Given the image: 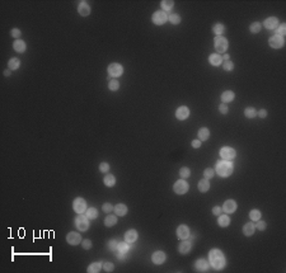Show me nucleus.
Instances as JSON below:
<instances>
[{
    "label": "nucleus",
    "mask_w": 286,
    "mask_h": 273,
    "mask_svg": "<svg viewBox=\"0 0 286 273\" xmlns=\"http://www.w3.org/2000/svg\"><path fill=\"white\" fill-rule=\"evenodd\" d=\"M244 114H246V117H248V118H253V117H256L257 112H256V109H254V108L248 107V108L244 111Z\"/></svg>",
    "instance_id": "nucleus-40"
},
{
    "label": "nucleus",
    "mask_w": 286,
    "mask_h": 273,
    "mask_svg": "<svg viewBox=\"0 0 286 273\" xmlns=\"http://www.w3.org/2000/svg\"><path fill=\"white\" fill-rule=\"evenodd\" d=\"M233 69H234V64H233L231 61H225L224 62V70L225 71H231Z\"/></svg>",
    "instance_id": "nucleus-44"
},
{
    "label": "nucleus",
    "mask_w": 286,
    "mask_h": 273,
    "mask_svg": "<svg viewBox=\"0 0 286 273\" xmlns=\"http://www.w3.org/2000/svg\"><path fill=\"white\" fill-rule=\"evenodd\" d=\"M114 253H116V255H117V258H118L120 260H123V259H125V253L120 251L118 249H116V250H114Z\"/></svg>",
    "instance_id": "nucleus-52"
},
{
    "label": "nucleus",
    "mask_w": 286,
    "mask_h": 273,
    "mask_svg": "<svg viewBox=\"0 0 286 273\" xmlns=\"http://www.w3.org/2000/svg\"><path fill=\"white\" fill-rule=\"evenodd\" d=\"M9 74H10V72H9L8 70H6V71H4V75H5V76H9Z\"/></svg>",
    "instance_id": "nucleus-58"
},
{
    "label": "nucleus",
    "mask_w": 286,
    "mask_h": 273,
    "mask_svg": "<svg viewBox=\"0 0 286 273\" xmlns=\"http://www.w3.org/2000/svg\"><path fill=\"white\" fill-rule=\"evenodd\" d=\"M178 250H179V253L181 254H187L189 253V250H191V243L187 240H183L181 244H179L178 247Z\"/></svg>",
    "instance_id": "nucleus-20"
},
{
    "label": "nucleus",
    "mask_w": 286,
    "mask_h": 273,
    "mask_svg": "<svg viewBox=\"0 0 286 273\" xmlns=\"http://www.w3.org/2000/svg\"><path fill=\"white\" fill-rule=\"evenodd\" d=\"M209 266H210V263L206 259H198L195 264V268L197 272H206L209 269Z\"/></svg>",
    "instance_id": "nucleus-17"
},
{
    "label": "nucleus",
    "mask_w": 286,
    "mask_h": 273,
    "mask_svg": "<svg viewBox=\"0 0 286 273\" xmlns=\"http://www.w3.org/2000/svg\"><path fill=\"white\" fill-rule=\"evenodd\" d=\"M99 170H101L102 173H107V172L110 170V165H108L107 163H102V164L99 165Z\"/></svg>",
    "instance_id": "nucleus-46"
},
{
    "label": "nucleus",
    "mask_w": 286,
    "mask_h": 273,
    "mask_svg": "<svg viewBox=\"0 0 286 273\" xmlns=\"http://www.w3.org/2000/svg\"><path fill=\"white\" fill-rule=\"evenodd\" d=\"M191 174V170L188 169V168H181V170H179V175H181V178H188Z\"/></svg>",
    "instance_id": "nucleus-42"
},
{
    "label": "nucleus",
    "mask_w": 286,
    "mask_h": 273,
    "mask_svg": "<svg viewBox=\"0 0 286 273\" xmlns=\"http://www.w3.org/2000/svg\"><path fill=\"white\" fill-rule=\"evenodd\" d=\"M219 111H220V113H222V114H226L229 109H228V106H226V104L222 103V104H220V106H219Z\"/></svg>",
    "instance_id": "nucleus-48"
},
{
    "label": "nucleus",
    "mask_w": 286,
    "mask_h": 273,
    "mask_svg": "<svg viewBox=\"0 0 286 273\" xmlns=\"http://www.w3.org/2000/svg\"><path fill=\"white\" fill-rule=\"evenodd\" d=\"M216 173L220 177H229L233 173V164L228 160L219 161L216 165Z\"/></svg>",
    "instance_id": "nucleus-2"
},
{
    "label": "nucleus",
    "mask_w": 286,
    "mask_h": 273,
    "mask_svg": "<svg viewBox=\"0 0 286 273\" xmlns=\"http://www.w3.org/2000/svg\"><path fill=\"white\" fill-rule=\"evenodd\" d=\"M192 146H193L195 149H198L200 146H201V141H200V140H193V141H192Z\"/></svg>",
    "instance_id": "nucleus-56"
},
{
    "label": "nucleus",
    "mask_w": 286,
    "mask_h": 273,
    "mask_svg": "<svg viewBox=\"0 0 286 273\" xmlns=\"http://www.w3.org/2000/svg\"><path fill=\"white\" fill-rule=\"evenodd\" d=\"M188 116H189V109H188L187 107H184V106L179 107V108L177 109V112H176V117H177L178 120H181V121L186 120Z\"/></svg>",
    "instance_id": "nucleus-16"
},
{
    "label": "nucleus",
    "mask_w": 286,
    "mask_h": 273,
    "mask_svg": "<svg viewBox=\"0 0 286 273\" xmlns=\"http://www.w3.org/2000/svg\"><path fill=\"white\" fill-rule=\"evenodd\" d=\"M73 207H74V211L77 214H84L87 211V202L84 201L83 198L78 197V198H75V201H74Z\"/></svg>",
    "instance_id": "nucleus-5"
},
{
    "label": "nucleus",
    "mask_w": 286,
    "mask_h": 273,
    "mask_svg": "<svg viewBox=\"0 0 286 273\" xmlns=\"http://www.w3.org/2000/svg\"><path fill=\"white\" fill-rule=\"evenodd\" d=\"M221 210H224L226 214H233V212H235V210H237V202L233 201V199H228V201H225V203H224V206H222Z\"/></svg>",
    "instance_id": "nucleus-12"
},
{
    "label": "nucleus",
    "mask_w": 286,
    "mask_h": 273,
    "mask_svg": "<svg viewBox=\"0 0 286 273\" xmlns=\"http://www.w3.org/2000/svg\"><path fill=\"white\" fill-rule=\"evenodd\" d=\"M123 72V67L120 64H111L108 66V74L111 76H120Z\"/></svg>",
    "instance_id": "nucleus-10"
},
{
    "label": "nucleus",
    "mask_w": 286,
    "mask_h": 273,
    "mask_svg": "<svg viewBox=\"0 0 286 273\" xmlns=\"http://www.w3.org/2000/svg\"><path fill=\"white\" fill-rule=\"evenodd\" d=\"M220 156L222 157V160H233L235 157V150L234 149H231V148H228V146H225V148H222L220 150Z\"/></svg>",
    "instance_id": "nucleus-8"
},
{
    "label": "nucleus",
    "mask_w": 286,
    "mask_h": 273,
    "mask_svg": "<svg viewBox=\"0 0 286 273\" xmlns=\"http://www.w3.org/2000/svg\"><path fill=\"white\" fill-rule=\"evenodd\" d=\"M75 226H77L78 230H80V231H85V230H88L89 220H88L87 215L84 216L83 214H79V216L75 217Z\"/></svg>",
    "instance_id": "nucleus-3"
},
{
    "label": "nucleus",
    "mask_w": 286,
    "mask_h": 273,
    "mask_svg": "<svg viewBox=\"0 0 286 273\" xmlns=\"http://www.w3.org/2000/svg\"><path fill=\"white\" fill-rule=\"evenodd\" d=\"M19 65H20V62H19L18 59H10L9 62H8V66H9L10 70H17L19 67Z\"/></svg>",
    "instance_id": "nucleus-32"
},
{
    "label": "nucleus",
    "mask_w": 286,
    "mask_h": 273,
    "mask_svg": "<svg viewBox=\"0 0 286 273\" xmlns=\"http://www.w3.org/2000/svg\"><path fill=\"white\" fill-rule=\"evenodd\" d=\"M254 229H256L254 224L253 222H248V224L244 225V227H243V233H244L246 236H251L254 233Z\"/></svg>",
    "instance_id": "nucleus-26"
},
{
    "label": "nucleus",
    "mask_w": 286,
    "mask_h": 273,
    "mask_svg": "<svg viewBox=\"0 0 286 273\" xmlns=\"http://www.w3.org/2000/svg\"><path fill=\"white\" fill-rule=\"evenodd\" d=\"M233 99H234V93H233L231 90H226V92H224L221 94V100H222V103H228V102H231Z\"/></svg>",
    "instance_id": "nucleus-25"
},
{
    "label": "nucleus",
    "mask_w": 286,
    "mask_h": 273,
    "mask_svg": "<svg viewBox=\"0 0 286 273\" xmlns=\"http://www.w3.org/2000/svg\"><path fill=\"white\" fill-rule=\"evenodd\" d=\"M249 217L252 221H258V220L261 218V212L258 211V210H252V211L249 212Z\"/></svg>",
    "instance_id": "nucleus-35"
},
{
    "label": "nucleus",
    "mask_w": 286,
    "mask_h": 273,
    "mask_svg": "<svg viewBox=\"0 0 286 273\" xmlns=\"http://www.w3.org/2000/svg\"><path fill=\"white\" fill-rule=\"evenodd\" d=\"M151 19H153L154 24L162 26V24H164L167 20H168V15L165 14L164 10H159V12H155V13H154V15H153Z\"/></svg>",
    "instance_id": "nucleus-6"
},
{
    "label": "nucleus",
    "mask_w": 286,
    "mask_h": 273,
    "mask_svg": "<svg viewBox=\"0 0 286 273\" xmlns=\"http://www.w3.org/2000/svg\"><path fill=\"white\" fill-rule=\"evenodd\" d=\"M213 31H214V33H215V35L221 36L222 33H224V31H225V26H224V24H221V23H218V24H215V26H214Z\"/></svg>",
    "instance_id": "nucleus-31"
},
{
    "label": "nucleus",
    "mask_w": 286,
    "mask_h": 273,
    "mask_svg": "<svg viewBox=\"0 0 286 273\" xmlns=\"http://www.w3.org/2000/svg\"><path fill=\"white\" fill-rule=\"evenodd\" d=\"M117 245H118V243L116 240H111L110 243H108V248L111 250H116V249H117Z\"/></svg>",
    "instance_id": "nucleus-49"
},
{
    "label": "nucleus",
    "mask_w": 286,
    "mask_h": 273,
    "mask_svg": "<svg viewBox=\"0 0 286 273\" xmlns=\"http://www.w3.org/2000/svg\"><path fill=\"white\" fill-rule=\"evenodd\" d=\"M104 184L107 187H113L116 184V178L112 175V174H108L104 177Z\"/></svg>",
    "instance_id": "nucleus-30"
},
{
    "label": "nucleus",
    "mask_w": 286,
    "mask_h": 273,
    "mask_svg": "<svg viewBox=\"0 0 286 273\" xmlns=\"http://www.w3.org/2000/svg\"><path fill=\"white\" fill-rule=\"evenodd\" d=\"M97 216H98V211H97V208L92 207V208H88V210H87V217H88V218L94 220V218H97Z\"/></svg>",
    "instance_id": "nucleus-33"
},
{
    "label": "nucleus",
    "mask_w": 286,
    "mask_h": 273,
    "mask_svg": "<svg viewBox=\"0 0 286 273\" xmlns=\"http://www.w3.org/2000/svg\"><path fill=\"white\" fill-rule=\"evenodd\" d=\"M258 230H261V231H263L264 229H266V222H263V221H261V220H258L257 221V226H256Z\"/></svg>",
    "instance_id": "nucleus-50"
},
{
    "label": "nucleus",
    "mask_w": 286,
    "mask_h": 273,
    "mask_svg": "<svg viewBox=\"0 0 286 273\" xmlns=\"http://www.w3.org/2000/svg\"><path fill=\"white\" fill-rule=\"evenodd\" d=\"M263 26L266 27L267 29H276L279 27V20H277V18H275V17H270V18H267L263 22Z\"/></svg>",
    "instance_id": "nucleus-13"
},
{
    "label": "nucleus",
    "mask_w": 286,
    "mask_h": 273,
    "mask_svg": "<svg viewBox=\"0 0 286 273\" xmlns=\"http://www.w3.org/2000/svg\"><path fill=\"white\" fill-rule=\"evenodd\" d=\"M215 50L218 51V54H222L228 50V39L224 38L222 36H218L215 38Z\"/></svg>",
    "instance_id": "nucleus-4"
},
{
    "label": "nucleus",
    "mask_w": 286,
    "mask_h": 273,
    "mask_svg": "<svg viewBox=\"0 0 286 273\" xmlns=\"http://www.w3.org/2000/svg\"><path fill=\"white\" fill-rule=\"evenodd\" d=\"M209 61H210V64H211V65H214V66H219V65L221 64V61H222V57H221L219 54H213V55H210Z\"/></svg>",
    "instance_id": "nucleus-23"
},
{
    "label": "nucleus",
    "mask_w": 286,
    "mask_h": 273,
    "mask_svg": "<svg viewBox=\"0 0 286 273\" xmlns=\"http://www.w3.org/2000/svg\"><path fill=\"white\" fill-rule=\"evenodd\" d=\"M165 254L163 253V251H155V253L151 255V259H153V262H154V264H163L164 262H165Z\"/></svg>",
    "instance_id": "nucleus-15"
},
{
    "label": "nucleus",
    "mask_w": 286,
    "mask_h": 273,
    "mask_svg": "<svg viewBox=\"0 0 286 273\" xmlns=\"http://www.w3.org/2000/svg\"><path fill=\"white\" fill-rule=\"evenodd\" d=\"M268 45L272 48H281L284 46V38L279 35H275L268 39Z\"/></svg>",
    "instance_id": "nucleus-9"
},
{
    "label": "nucleus",
    "mask_w": 286,
    "mask_h": 273,
    "mask_svg": "<svg viewBox=\"0 0 286 273\" xmlns=\"http://www.w3.org/2000/svg\"><path fill=\"white\" fill-rule=\"evenodd\" d=\"M137 239V231L136 230H129L126 234H125V240L127 243H135Z\"/></svg>",
    "instance_id": "nucleus-19"
},
{
    "label": "nucleus",
    "mask_w": 286,
    "mask_h": 273,
    "mask_svg": "<svg viewBox=\"0 0 286 273\" xmlns=\"http://www.w3.org/2000/svg\"><path fill=\"white\" fill-rule=\"evenodd\" d=\"M219 225L220 226H222V227H226V226H229V224H230V217L228 216V215H219Z\"/></svg>",
    "instance_id": "nucleus-28"
},
{
    "label": "nucleus",
    "mask_w": 286,
    "mask_h": 273,
    "mask_svg": "<svg viewBox=\"0 0 286 273\" xmlns=\"http://www.w3.org/2000/svg\"><path fill=\"white\" fill-rule=\"evenodd\" d=\"M285 33H286V24L282 23V24H280L277 27V35L282 37V36H285Z\"/></svg>",
    "instance_id": "nucleus-43"
},
{
    "label": "nucleus",
    "mask_w": 286,
    "mask_h": 273,
    "mask_svg": "<svg viewBox=\"0 0 286 273\" xmlns=\"http://www.w3.org/2000/svg\"><path fill=\"white\" fill-rule=\"evenodd\" d=\"M112 210H113V206L111 203H104L103 205V211L104 212H111Z\"/></svg>",
    "instance_id": "nucleus-51"
},
{
    "label": "nucleus",
    "mask_w": 286,
    "mask_h": 273,
    "mask_svg": "<svg viewBox=\"0 0 286 273\" xmlns=\"http://www.w3.org/2000/svg\"><path fill=\"white\" fill-rule=\"evenodd\" d=\"M160 4H162V8H163V10L165 12V10H171V9L173 8V5H174V2H171V0H163V2H162Z\"/></svg>",
    "instance_id": "nucleus-36"
},
{
    "label": "nucleus",
    "mask_w": 286,
    "mask_h": 273,
    "mask_svg": "<svg viewBox=\"0 0 286 273\" xmlns=\"http://www.w3.org/2000/svg\"><path fill=\"white\" fill-rule=\"evenodd\" d=\"M214 175H215V170L211 169V168H209V169L205 170V178H213Z\"/></svg>",
    "instance_id": "nucleus-47"
},
{
    "label": "nucleus",
    "mask_w": 286,
    "mask_h": 273,
    "mask_svg": "<svg viewBox=\"0 0 286 273\" xmlns=\"http://www.w3.org/2000/svg\"><path fill=\"white\" fill-rule=\"evenodd\" d=\"M113 210H114V212H116V215H117V216H125L127 214V207L125 205H122V203L116 205Z\"/></svg>",
    "instance_id": "nucleus-24"
},
{
    "label": "nucleus",
    "mask_w": 286,
    "mask_h": 273,
    "mask_svg": "<svg viewBox=\"0 0 286 273\" xmlns=\"http://www.w3.org/2000/svg\"><path fill=\"white\" fill-rule=\"evenodd\" d=\"M258 116H259L261 118H264V117H267V111H264V109H261V111L258 112Z\"/></svg>",
    "instance_id": "nucleus-57"
},
{
    "label": "nucleus",
    "mask_w": 286,
    "mask_h": 273,
    "mask_svg": "<svg viewBox=\"0 0 286 273\" xmlns=\"http://www.w3.org/2000/svg\"><path fill=\"white\" fill-rule=\"evenodd\" d=\"M108 88H110V90H112V92L118 90V88H120V83H118L117 80H111V81H110V84H108Z\"/></svg>",
    "instance_id": "nucleus-41"
},
{
    "label": "nucleus",
    "mask_w": 286,
    "mask_h": 273,
    "mask_svg": "<svg viewBox=\"0 0 286 273\" xmlns=\"http://www.w3.org/2000/svg\"><path fill=\"white\" fill-rule=\"evenodd\" d=\"M90 247H92V241L90 240H84L83 241V248L84 249H90Z\"/></svg>",
    "instance_id": "nucleus-54"
},
{
    "label": "nucleus",
    "mask_w": 286,
    "mask_h": 273,
    "mask_svg": "<svg viewBox=\"0 0 286 273\" xmlns=\"http://www.w3.org/2000/svg\"><path fill=\"white\" fill-rule=\"evenodd\" d=\"M261 27H262V24H261V23L254 22V23H252V24H251L249 29H251V32H252V33H258L259 31H261Z\"/></svg>",
    "instance_id": "nucleus-38"
},
{
    "label": "nucleus",
    "mask_w": 286,
    "mask_h": 273,
    "mask_svg": "<svg viewBox=\"0 0 286 273\" xmlns=\"http://www.w3.org/2000/svg\"><path fill=\"white\" fill-rule=\"evenodd\" d=\"M117 249L120 250V251H122V253H127V251H129V243H127V241H125V243H123V241H122V243H118V245H117Z\"/></svg>",
    "instance_id": "nucleus-37"
},
{
    "label": "nucleus",
    "mask_w": 286,
    "mask_h": 273,
    "mask_svg": "<svg viewBox=\"0 0 286 273\" xmlns=\"http://www.w3.org/2000/svg\"><path fill=\"white\" fill-rule=\"evenodd\" d=\"M177 236L179 239H182V240L187 239L189 236V229H188V226H186V225L178 226V229H177Z\"/></svg>",
    "instance_id": "nucleus-14"
},
{
    "label": "nucleus",
    "mask_w": 286,
    "mask_h": 273,
    "mask_svg": "<svg viewBox=\"0 0 286 273\" xmlns=\"http://www.w3.org/2000/svg\"><path fill=\"white\" fill-rule=\"evenodd\" d=\"M20 36V31L18 29V28H14V29H12V37H14V38H18Z\"/></svg>",
    "instance_id": "nucleus-53"
},
{
    "label": "nucleus",
    "mask_w": 286,
    "mask_h": 273,
    "mask_svg": "<svg viewBox=\"0 0 286 273\" xmlns=\"http://www.w3.org/2000/svg\"><path fill=\"white\" fill-rule=\"evenodd\" d=\"M213 214H214V215H218V216H219V215L221 214V207H218V206H215V207L213 208Z\"/></svg>",
    "instance_id": "nucleus-55"
},
{
    "label": "nucleus",
    "mask_w": 286,
    "mask_h": 273,
    "mask_svg": "<svg viewBox=\"0 0 286 273\" xmlns=\"http://www.w3.org/2000/svg\"><path fill=\"white\" fill-rule=\"evenodd\" d=\"M209 136H210L209 128L204 127V128H200V130H198V140H200V141H206V140L209 139Z\"/></svg>",
    "instance_id": "nucleus-27"
},
{
    "label": "nucleus",
    "mask_w": 286,
    "mask_h": 273,
    "mask_svg": "<svg viewBox=\"0 0 286 273\" xmlns=\"http://www.w3.org/2000/svg\"><path fill=\"white\" fill-rule=\"evenodd\" d=\"M113 264L112 263H110V262H107V263H103V269L106 271V272H112L113 271Z\"/></svg>",
    "instance_id": "nucleus-45"
},
{
    "label": "nucleus",
    "mask_w": 286,
    "mask_h": 273,
    "mask_svg": "<svg viewBox=\"0 0 286 273\" xmlns=\"http://www.w3.org/2000/svg\"><path fill=\"white\" fill-rule=\"evenodd\" d=\"M209 259H210V264L213 266L215 269H218V271H221L222 268L225 267V264H226L225 257H224V254H222L219 249L210 250Z\"/></svg>",
    "instance_id": "nucleus-1"
},
{
    "label": "nucleus",
    "mask_w": 286,
    "mask_h": 273,
    "mask_svg": "<svg viewBox=\"0 0 286 273\" xmlns=\"http://www.w3.org/2000/svg\"><path fill=\"white\" fill-rule=\"evenodd\" d=\"M174 192L177 193V194H184V193H187L188 192V188H189V185H188V183L186 182V181H183V179H181V181H177L176 183H174Z\"/></svg>",
    "instance_id": "nucleus-7"
},
{
    "label": "nucleus",
    "mask_w": 286,
    "mask_h": 273,
    "mask_svg": "<svg viewBox=\"0 0 286 273\" xmlns=\"http://www.w3.org/2000/svg\"><path fill=\"white\" fill-rule=\"evenodd\" d=\"M66 241H68L70 245H78V244H80V241H81V236H80V234L73 231V233H69V234H68Z\"/></svg>",
    "instance_id": "nucleus-11"
},
{
    "label": "nucleus",
    "mask_w": 286,
    "mask_h": 273,
    "mask_svg": "<svg viewBox=\"0 0 286 273\" xmlns=\"http://www.w3.org/2000/svg\"><path fill=\"white\" fill-rule=\"evenodd\" d=\"M102 269V264L101 263H92L89 267H88V272L89 273H97Z\"/></svg>",
    "instance_id": "nucleus-34"
},
{
    "label": "nucleus",
    "mask_w": 286,
    "mask_h": 273,
    "mask_svg": "<svg viewBox=\"0 0 286 273\" xmlns=\"http://www.w3.org/2000/svg\"><path fill=\"white\" fill-rule=\"evenodd\" d=\"M209 188H210V182H209L207 178H204V179H201L198 182V189H200V192L205 193V192L209 191Z\"/></svg>",
    "instance_id": "nucleus-22"
},
{
    "label": "nucleus",
    "mask_w": 286,
    "mask_h": 273,
    "mask_svg": "<svg viewBox=\"0 0 286 273\" xmlns=\"http://www.w3.org/2000/svg\"><path fill=\"white\" fill-rule=\"evenodd\" d=\"M78 12H79V14L83 15V17L89 15L90 8H89L88 3H87V2H80V3H79V6H78Z\"/></svg>",
    "instance_id": "nucleus-18"
},
{
    "label": "nucleus",
    "mask_w": 286,
    "mask_h": 273,
    "mask_svg": "<svg viewBox=\"0 0 286 273\" xmlns=\"http://www.w3.org/2000/svg\"><path fill=\"white\" fill-rule=\"evenodd\" d=\"M116 224H117V216L110 215V216L106 217V220H104V225L106 226H113Z\"/></svg>",
    "instance_id": "nucleus-29"
},
{
    "label": "nucleus",
    "mask_w": 286,
    "mask_h": 273,
    "mask_svg": "<svg viewBox=\"0 0 286 273\" xmlns=\"http://www.w3.org/2000/svg\"><path fill=\"white\" fill-rule=\"evenodd\" d=\"M13 47H14V50H15L17 52H19V54H22V52H24V51H26V48H27L26 42H24V41H22V39H17V41L14 42Z\"/></svg>",
    "instance_id": "nucleus-21"
},
{
    "label": "nucleus",
    "mask_w": 286,
    "mask_h": 273,
    "mask_svg": "<svg viewBox=\"0 0 286 273\" xmlns=\"http://www.w3.org/2000/svg\"><path fill=\"white\" fill-rule=\"evenodd\" d=\"M169 19V22H171L172 24H178V23H181V17H179L178 14H171L168 17Z\"/></svg>",
    "instance_id": "nucleus-39"
}]
</instances>
